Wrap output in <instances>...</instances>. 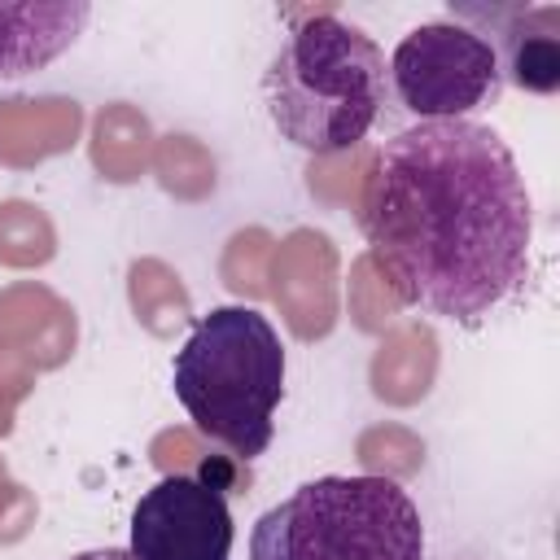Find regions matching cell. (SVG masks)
<instances>
[{
	"label": "cell",
	"instance_id": "obj_8",
	"mask_svg": "<svg viewBox=\"0 0 560 560\" xmlns=\"http://www.w3.org/2000/svg\"><path fill=\"white\" fill-rule=\"evenodd\" d=\"M92 4L83 0H35L0 4V79H18L52 66L88 26Z\"/></svg>",
	"mask_w": 560,
	"mask_h": 560
},
{
	"label": "cell",
	"instance_id": "obj_1",
	"mask_svg": "<svg viewBox=\"0 0 560 560\" xmlns=\"http://www.w3.org/2000/svg\"><path fill=\"white\" fill-rule=\"evenodd\" d=\"M359 228L402 306L464 328L486 324L529 280L534 201L490 122H416L363 175Z\"/></svg>",
	"mask_w": 560,
	"mask_h": 560
},
{
	"label": "cell",
	"instance_id": "obj_3",
	"mask_svg": "<svg viewBox=\"0 0 560 560\" xmlns=\"http://www.w3.org/2000/svg\"><path fill=\"white\" fill-rule=\"evenodd\" d=\"M171 385L188 420L241 459H258L284 398V341L254 306H214L175 350Z\"/></svg>",
	"mask_w": 560,
	"mask_h": 560
},
{
	"label": "cell",
	"instance_id": "obj_7",
	"mask_svg": "<svg viewBox=\"0 0 560 560\" xmlns=\"http://www.w3.org/2000/svg\"><path fill=\"white\" fill-rule=\"evenodd\" d=\"M451 22L486 35L499 52L503 83L521 92L560 88V9L556 4H451Z\"/></svg>",
	"mask_w": 560,
	"mask_h": 560
},
{
	"label": "cell",
	"instance_id": "obj_2",
	"mask_svg": "<svg viewBox=\"0 0 560 560\" xmlns=\"http://www.w3.org/2000/svg\"><path fill=\"white\" fill-rule=\"evenodd\" d=\"M389 96L385 52L337 13L302 18L262 74V105L280 140L306 153H346Z\"/></svg>",
	"mask_w": 560,
	"mask_h": 560
},
{
	"label": "cell",
	"instance_id": "obj_5",
	"mask_svg": "<svg viewBox=\"0 0 560 560\" xmlns=\"http://www.w3.org/2000/svg\"><path fill=\"white\" fill-rule=\"evenodd\" d=\"M389 92L398 109L420 122H455L481 105H494L503 92L499 52L486 35L464 22H420L411 26L385 61Z\"/></svg>",
	"mask_w": 560,
	"mask_h": 560
},
{
	"label": "cell",
	"instance_id": "obj_9",
	"mask_svg": "<svg viewBox=\"0 0 560 560\" xmlns=\"http://www.w3.org/2000/svg\"><path fill=\"white\" fill-rule=\"evenodd\" d=\"M70 560H136L127 547H96V551H79Z\"/></svg>",
	"mask_w": 560,
	"mask_h": 560
},
{
	"label": "cell",
	"instance_id": "obj_4",
	"mask_svg": "<svg viewBox=\"0 0 560 560\" xmlns=\"http://www.w3.org/2000/svg\"><path fill=\"white\" fill-rule=\"evenodd\" d=\"M249 560H424L420 508L394 477H315L254 521Z\"/></svg>",
	"mask_w": 560,
	"mask_h": 560
},
{
	"label": "cell",
	"instance_id": "obj_6",
	"mask_svg": "<svg viewBox=\"0 0 560 560\" xmlns=\"http://www.w3.org/2000/svg\"><path fill=\"white\" fill-rule=\"evenodd\" d=\"M232 538L236 529L219 486L201 477H162L131 512L127 551L136 560H228Z\"/></svg>",
	"mask_w": 560,
	"mask_h": 560
}]
</instances>
